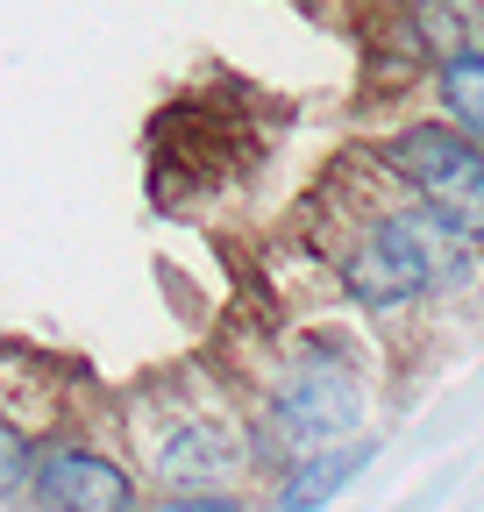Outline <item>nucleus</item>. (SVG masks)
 I'll use <instances>...</instances> for the list:
<instances>
[{"instance_id": "nucleus-11", "label": "nucleus", "mask_w": 484, "mask_h": 512, "mask_svg": "<svg viewBox=\"0 0 484 512\" xmlns=\"http://www.w3.org/2000/svg\"><path fill=\"white\" fill-rule=\"evenodd\" d=\"M129 512H171V505H164V498H157V505H143V498H136V505H129Z\"/></svg>"}, {"instance_id": "nucleus-8", "label": "nucleus", "mask_w": 484, "mask_h": 512, "mask_svg": "<svg viewBox=\"0 0 484 512\" xmlns=\"http://www.w3.org/2000/svg\"><path fill=\"white\" fill-rule=\"evenodd\" d=\"M435 93H442V121L463 128V136L484 150V50L449 57V64H442V79H435Z\"/></svg>"}, {"instance_id": "nucleus-10", "label": "nucleus", "mask_w": 484, "mask_h": 512, "mask_svg": "<svg viewBox=\"0 0 484 512\" xmlns=\"http://www.w3.org/2000/svg\"><path fill=\"white\" fill-rule=\"evenodd\" d=\"M164 505H171V512H250L228 484H207V491H171Z\"/></svg>"}, {"instance_id": "nucleus-4", "label": "nucleus", "mask_w": 484, "mask_h": 512, "mask_svg": "<svg viewBox=\"0 0 484 512\" xmlns=\"http://www.w3.org/2000/svg\"><path fill=\"white\" fill-rule=\"evenodd\" d=\"M378 157H385V171L428 214H442L449 228H463L470 242H484V150L463 136V128H449L442 114L406 121V128L385 136Z\"/></svg>"}, {"instance_id": "nucleus-5", "label": "nucleus", "mask_w": 484, "mask_h": 512, "mask_svg": "<svg viewBox=\"0 0 484 512\" xmlns=\"http://www.w3.org/2000/svg\"><path fill=\"white\" fill-rule=\"evenodd\" d=\"M36 512H129L143 498V470L86 434H43L36 470L22 491Z\"/></svg>"}, {"instance_id": "nucleus-1", "label": "nucleus", "mask_w": 484, "mask_h": 512, "mask_svg": "<svg viewBox=\"0 0 484 512\" xmlns=\"http://www.w3.org/2000/svg\"><path fill=\"white\" fill-rule=\"evenodd\" d=\"M335 278L363 313H406L435 292H463L477 278V242L428 207H378L335 256Z\"/></svg>"}, {"instance_id": "nucleus-9", "label": "nucleus", "mask_w": 484, "mask_h": 512, "mask_svg": "<svg viewBox=\"0 0 484 512\" xmlns=\"http://www.w3.org/2000/svg\"><path fill=\"white\" fill-rule=\"evenodd\" d=\"M36 448H43V427H36L29 413H15L8 399H0V498H22V491H29Z\"/></svg>"}, {"instance_id": "nucleus-2", "label": "nucleus", "mask_w": 484, "mask_h": 512, "mask_svg": "<svg viewBox=\"0 0 484 512\" xmlns=\"http://www.w3.org/2000/svg\"><path fill=\"white\" fill-rule=\"evenodd\" d=\"M129 448L136 470L171 484V491H207V484H235L250 470V427L228 406H207V392H143L129 406Z\"/></svg>"}, {"instance_id": "nucleus-6", "label": "nucleus", "mask_w": 484, "mask_h": 512, "mask_svg": "<svg viewBox=\"0 0 484 512\" xmlns=\"http://www.w3.org/2000/svg\"><path fill=\"white\" fill-rule=\"evenodd\" d=\"M371 463H378V434H349V441L307 448V456H292V463L278 470L271 512H321V505H335Z\"/></svg>"}, {"instance_id": "nucleus-7", "label": "nucleus", "mask_w": 484, "mask_h": 512, "mask_svg": "<svg viewBox=\"0 0 484 512\" xmlns=\"http://www.w3.org/2000/svg\"><path fill=\"white\" fill-rule=\"evenodd\" d=\"M413 29H420V43H428L435 64L484 50V8H470V0H420V8H413Z\"/></svg>"}, {"instance_id": "nucleus-3", "label": "nucleus", "mask_w": 484, "mask_h": 512, "mask_svg": "<svg viewBox=\"0 0 484 512\" xmlns=\"http://www.w3.org/2000/svg\"><path fill=\"white\" fill-rule=\"evenodd\" d=\"M363 406H371V392H363L356 363L335 349V342H299L271 363L264 377V427L292 448V456H307V448H328V441H349L363 427Z\"/></svg>"}]
</instances>
